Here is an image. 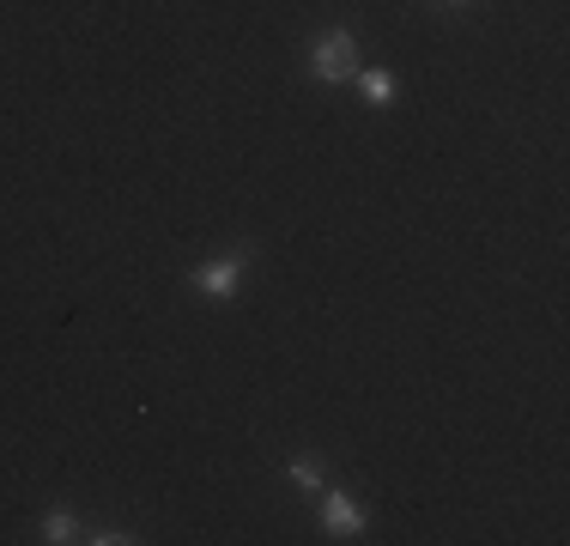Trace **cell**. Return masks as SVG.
Masks as SVG:
<instances>
[{"label": "cell", "mask_w": 570, "mask_h": 546, "mask_svg": "<svg viewBox=\"0 0 570 546\" xmlns=\"http://www.w3.org/2000/svg\"><path fill=\"white\" fill-rule=\"evenodd\" d=\"M352 67H358V43H352V31H322L316 43H309V74L322 79V86H341V79H352Z\"/></svg>", "instance_id": "1"}, {"label": "cell", "mask_w": 570, "mask_h": 546, "mask_svg": "<svg viewBox=\"0 0 570 546\" xmlns=\"http://www.w3.org/2000/svg\"><path fill=\"white\" fill-rule=\"evenodd\" d=\"M243 273H249V250H243V255H219V262L195 267V273H188V285H195L200 298H213V304H219V298H230L243 285Z\"/></svg>", "instance_id": "2"}, {"label": "cell", "mask_w": 570, "mask_h": 546, "mask_svg": "<svg viewBox=\"0 0 570 546\" xmlns=\"http://www.w3.org/2000/svg\"><path fill=\"white\" fill-rule=\"evenodd\" d=\"M322 523H328L341 540H358L364 535V510L346 498V491H328V498H322Z\"/></svg>", "instance_id": "3"}, {"label": "cell", "mask_w": 570, "mask_h": 546, "mask_svg": "<svg viewBox=\"0 0 570 546\" xmlns=\"http://www.w3.org/2000/svg\"><path fill=\"white\" fill-rule=\"evenodd\" d=\"M358 91H364V104H371V109H389V104L401 98L395 74H383V67H364V74H358Z\"/></svg>", "instance_id": "4"}, {"label": "cell", "mask_w": 570, "mask_h": 546, "mask_svg": "<svg viewBox=\"0 0 570 546\" xmlns=\"http://www.w3.org/2000/svg\"><path fill=\"white\" fill-rule=\"evenodd\" d=\"M285 480H292L297 491H322V461H309V456H297L292 468H285Z\"/></svg>", "instance_id": "5"}, {"label": "cell", "mask_w": 570, "mask_h": 546, "mask_svg": "<svg viewBox=\"0 0 570 546\" xmlns=\"http://www.w3.org/2000/svg\"><path fill=\"white\" fill-rule=\"evenodd\" d=\"M43 540H79V523H73V510H49L43 516Z\"/></svg>", "instance_id": "6"}, {"label": "cell", "mask_w": 570, "mask_h": 546, "mask_svg": "<svg viewBox=\"0 0 570 546\" xmlns=\"http://www.w3.org/2000/svg\"><path fill=\"white\" fill-rule=\"evenodd\" d=\"M450 7H461V0H450Z\"/></svg>", "instance_id": "7"}]
</instances>
